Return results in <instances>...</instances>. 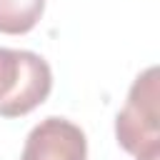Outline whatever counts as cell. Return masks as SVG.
<instances>
[{
    "label": "cell",
    "mask_w": 160,
    "mask_h": 160,
    "mask_svg": "<svg viewBox=\"0 0 160 160\" xmlns=\"http://www.w3.org/2000/svg\"><path fill=\"white\" fill-rule=\"evenodd\" d=\"M50 65L30 50L0 48V118H22L48 100Z\"/></svg>",
    "instance_id": "obj_2"
},
{
    "label": "cell",
    "mask_w": 160,
    "mask_h": 160,
    "mask_svg": "<svg viewBox=\"0 0 160 160\" xmlns=\"http://www.w3.org/2000/svg\"><path fill=\"white\" fill-rule=\"evenodd\" d=\"M45 0H0V32L25 35L42 18Z\"/></svg>",
    "instance_id": "obj_4"
},
{
    "label": "cell",
    "mask_w": 160,
    "mask_h": 160,
    "mask_svg": "<svg viewBox=\"0 0 160 160\" xmlns=\"http://www.w3.org/2000/svg\"><path fill=\"white\" fill-rule=\"evenodd\" d=\"M160 155H148V158H138V160H158Z\"/></svg>",
    "instance_id": "obj_5"
},
{
    "label": "cell",
    "mask_w": 160,
    "mask_h": 160,
    "mask_svg": "<svg viewBox=\"0 0 160 160\" xmlns=\"http://www.w3.org/2000/svg\"><path fill=\"white\" fill-rule=\"evenodd\" d=\"M158 68L140 72L115 118V138L120 148L135 158L160 155V110H158Z\"/></svg>",
    "instance_id": "obj_1"
},
{
    "label": "cell",
    "mask_w": 160,
    "mask_h": 160,
    "mask_svg": "<svg viewBox=\"0 0 160 160\" xmlns=\"http://www.w3.org/2000/svg\"><path fill=\"white\" fill-rule=\"evenodd\" d=\"M20 160H88L85 132L65 118H45L28 132Z\"/></svg>",
    "instance_id": "obj_3"
}]
</instances>
